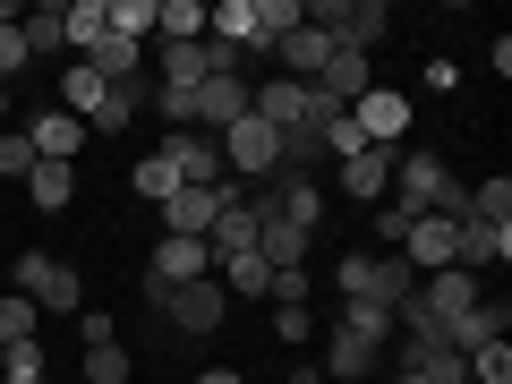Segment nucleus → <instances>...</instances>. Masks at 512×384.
I'll list each match as a JSON object with an SVG mask.
<instances>
[{"label": "nucleus", "instance_id": "4468645a", "mask_svg": "<svg viewBox=\"0 0 512 384\" xmlns=\"http://www.w3.org/2000/svg\"><path fill=\"white\" fill-rule=\"evenodd\" d=\"M26 146H35V163H77L86 120H69L60 103H43V111H26Z\"/></svg>", "mask_w": 512, "mask_h": 384}, {"label": "nucleus", "instance_id": "6ab92c4d", "mask_svg": "<svg viewBox=\"0 0 512 384\" xmlns=\"http://www.w3.org/2000/svg\"><path fill=\"white\" fill-rule=\"evenodd\" d=\"M376 367H384V350H367L359 333H342V325H333V342H325V376H333V384H367Z\"/></svg>", "mask_w": 512, "mask_h": 384}, {"label": "nucleus", "instance_id": "5701e85b", "mask_svg": "<svg viewBox=\"0 0 512 384\" xmlns=\"http://www.w3.org/2000/svg\"><path fill=\"white\" fill-rule=\"evenodd\" d=\"M26 197H35L43 214H60V205L77 197V163H35V171H26Z\"/></svg>", "mask_w": 512, "mask_h": 384}, {"label": "nucleus", "instance_id": "72a5a7b5", "mask_svg": "<svg viewBox=\"0 0 512 384\" xmlns=\"http://www.w3.org/2000/svg\"><path fill=\"white\" fill-rule=\"evenodd\" d=\"M410 222H419V214H402L393 197H384V205H367V239H384V256L402 248V231H410Z\"/></svg>", "mask_w": 512, "mask_h": 384}, {"label": "nucleus", "instance_id": "c756f323", "mask_svg": "<svg viewBox=\"0 0 512 384\" xmlns=\"http://www.w3.org/2000/svg\"><path fill=\"white\" fill-rule=\"evenodd\" d=\"M256 26H265V52H274L291 26H308V0H256Z\"/></svg>", "mask_w": 512, "mask_h": 384}, {"label": "nucleus", "instance_id": "58836bf2", "mask_svg": "<svg viewBox=\"0 0 512 384\" xmlns=\"http://www.w3.org/2000/svg\"><path fill=\"white\" fill-rule=\"evenodd\" d=\"M265 299H274V308H308V274H274V291H265Z\"/></svg>", "mask_w": 512, "mask_h": 384}, {"label": "nucleus", "instance_id": "79ce46f5", "mask_svg": "<svg viewBox=\"0 0 512 384\" xmlns=\"http://www.w3.org/2000/svg\"><path fill=\"white\" fill-rule=\"evenodd\" d=\"M197 384H239V376H231V367H205V376H197Z\"/></svg>", "mask_w": 512, "mask_h": 384}, {"label": "nucleus", "instance_id": "a18cd8bd", "mask_svg": "<svg viewBox=\"0 0 512 384\" xmlns=\"http://www.w3.org/2000/svg\"><path fill=\"white\" fill-rule=\"evenodd\" d=\"M0 18H18V9H9V0H0Z\"/></svg>", "mask_w": 512, "mask_h": 384}, {"label": "nucleus", "instance_id": "20e7f679", "mask_svg": "<svg viewBox=\"0 0 512 384\" xmlns=\"http://www.w3.org/2000/svg\"><path fill=\"white\" fill-rule=\"evenodd\" d=\"M214 146H222V171H239V180H274V171H282V137L256 120V111L239 128H222Z\"/></svg>", "mask_w": 512, "mask_h": 384}, {"label": "nucleus", "instance_id": "2eb2a0df", "mask_svg": "<svg viewBox=\"0 0 512 384\" xmlns=\"http://www.w3.org/2000/svg\"><path fill=\"white\" fill-rule=\"evenodd\" d=\"M504 333H512V299H478L470 316H453V325H444V350H461V359H470V350L504 342Z\"/></svg>", "mask_w": 512, "mask_h": 384}, {"label": "nucleus", "instance_id": "aec40b11", "mask_svg": "<svg viewBox=\"0 0 512 384\" xmlns=\"http://www.w3.org/2000/svg\"><path fill=\"white\" fill-rule=\"evenodd\" d=\"M274 52H282V77H299V86H316V69L333 60V43L316 35V26H291V35H282Z\"/></svg>", "mask_w": 512, "mask_h": 384}, {"label": "nucleus", "instance_id": "e433bc0d", "mask_svg": "<svg viewBox=\"0 0 512 384\" xmlns=\"http://www.w3.org/2000/svg\"><path fill=\"white\" fill-rule=\"evenodd\" d=\"M35 171V146H26V128H0V180H26Z\"/></svg>", "mask_w": 512, "mask_h": 384}, {"label": "nucleus", "instance_id": "0eeeda50", "mask_svg": "<svg viewBox=\"0 0 512 384\" xmlns=\"http://www.w3.org/2000/svg\"><path fill=\"white\" fill-rule=\"evenodd\" d=\"M393 163H402V146H359V154H342V163H333V188H342L350 205H384Z\"/></svg>", "mask_w": 512, "mask_h": 384}, {"label": "nucleus", "instance_id": "f03ea898", "mask_svg": "<svg viewBox=\"0 0 512 384\" xmlns=\"http://www.w3.org/2000/svg\"><path fill=\"white\" fill-rule=\"evenodd\" d=\"M146 308L154 316H171V333H188V342H205V333L231 316V299H222V282L205 274V282H180V291H146Z\"/></svg>", "mask_w": 512, "mask_h": 384}, {"label": "nucleus", "instance_id": "393cba45", "mask_svg": "<svg viewBox=\"0 0 512 384\" xmlns=\"http://www.w3.org/2000/svg\"><path fill=\"white\" fill-rule=\"evenodd\" d=\"M18 35H26V60L69 52V26H60V9H26V18H18Z\"/></svg>", "mask_w": 512, "mask_h": 384}, {"label": "nucleus", "instance_id": "c03bdc74", "mask_svg": "<svg viewBox=\"0 0 512 384\" xmlns=\"http://www.w3.org/2000/svg\"><path fill=\"white\" fill-rule=\"evenodd\" d=\"M0 120H9V86H0Z\"/></svg>", "mask_w": 512, "mask_h": 384}, {"label": "nucleus", "instance_id": "4be33fe9", "mask_svg": "<svg viewBox=\"0 0 512 384\" xmlns=\"http://www.w3.org/2000/svg\"><path fill=\"white\" fill-rule=\"evenodd\" d=\"M154 43H205V0H154Z\"/></svg>", "mask_w": 512, "mask_h": 384}, {"label": "nucleus", "instance_id": "cd10ccee", "mask_svg": "<svg viewBox=\"0 0 512 384\" xmlns=\"http://www.w3.org/2000/svg\"><path fill=\"white\" fill-rule=\"evenodd\" d=\"M342 333H359L367 350L393 342V308H367V299H342Z\"/></svg>", "mask_w": 512, "mask_h": 384}, {"label": "nucleus", "instance_id": "7ed1b4c3", "mask_svg": "<svg viewBox=\"0 0 512 384\" xmlns=\"http://www.w3.org/2000/svg\"><path fill=\"white\" fill-rule=\"evenodd\" d=\"M18 291L35 299L43 316H77V308H86V282H77V265H60V256H43V248L18 256Z\"/></svg>", "mask_w": 512, "mask_h": 384}, {"label": "nucleus", "instance_id": "f8f14e48", "mask_svg": "<svg viewBox=\"0 0 512 384\" xmlns=\"http://www.w3.org/2000/svg\"><path fill=\"white\" fill-rule=\"evenodd\" d=\"M222 205H239V180H222V188H180V197L163 205V231H171V239H205Z\"/></svg>", "mask_w": 512, "mask_h": 384}, {"label": "nucleus", "instance_id": "dca6fc26", "mask_svg": "<svg viewBox=\"0 0 512 384\" xmlns=\"http://www.w3.org/2000/svg\"><path fill=\"white\" fill-rule=\"evenodd\" d=\"M504 256H512V222H461V248H453L461 274H487V265H504Z\"/></svg>", "mask_w": 512, "mask_h": 384}, {"label": "nucleus", "instance_id": "b1692460", "mask_svg": "<svg viewBox=\"0 0 512 384\" xmlns=\"http://www.w3.org/2000/svg\"><path fill=\"white\" fill-rule=\"evenodd\" d=\"M103 35H120V43H154V0H103Z\"/></svg>", "mask_w": 512, "mask_h": 384}, {"label": "nucleus", "instance_id": "a878e982", "mask_svg": "<svg viewBox=\"0 0 512 384\" xmlns=\"http://www.w3.org/2000/svg\"><path fill=\"white\" fill-rule=\"evenodd\" d=\"M103 77L86 69V60H69V77H60V111H69V120H94V103H103Z\"/></svg>", "mask_w": 512, "mask_h": 384}, {"label": "nucleus", "instance_id": "f257e3e1", "mask_svg": "<svg viewBox=\"0 0 512 384\" xmlns=\"http://www.w3.org/2000/svg\"><path fill=\"white\" fill-rule=\"evenodd\" d=\"M333 282H342V299H367V308H402L419 291V274H410L402 256H367V248H350L333 265Z\"/></svg>", "mask_w": 512, "mask_h": 384}, {"label": "nucleus", "instance_id": "ddd939ff", "mask_svg": "<svg viewBox=\"0 0 512 384\" xmlns=\"http://www.w3.org/2000/svg\"><path fill=\"white\" fill-rule=\"evenodd\" d=\"M410 299H419V308L436 316V325H453V316H470V308H478L487 291H478V274H461V265H444V274H419V291H410Z\"/></svg>", "mask_w": 512, "mask_h": 384}, {"label": "nucleus", "instance_id": "c9c22d12", "mask_svg": "<svg viewBox=\"0 0 512 384\" xmlns=\"http://www.w3.org/2000/svg\"><path fill=\"white\" fill-rule=\"evenodd\" d=\"M0 384H43V342H9V359H0Z\"/></svg>", "mask_w": 512, "mask_h": 384}, {"label": "nucleus", "instance_id": "f3484780", "mask_svg": "<svg viewBox=\"0 0 512 384\" xmlns=\"http://www.w3.org/2000/svg\"><path fill=\"white\" fill-rule=\"evenodd\" d=\"M77 60H86L103 86H128V77H146V43H120V35H94Z\"/></svg>", "mask_w": 512, "mask_h": 384}, {"label": "nucleus", "instance_id": "a211bd4d", "mask_svg": "<svg viewBox=\"0 0 512 384\" xmlns=\"http://www.w3.org/2000/svg\"><path fill=\"white\" fill-rule=\"evenodd\" d=\"M367 86H376V77H367V52H342V43H333V60H325V69H316V94H333V103H359V94Z\"/></svg>", "mask_w": 512, "mask_h": 384}, {"label": "nucleus", "instance_id": "7c9ffc66", "mask_svg": "<svg viewBox=\"0 0 512 384\" xmlns=\"http://www.w3.org/2000/svg\"><path fill=\"white\" fill-rule=\"evenodd\" d=\"M470 222H512V180H504V171L470 188Z\"/></svg>", "mask_w": 512, "mask_h": 384}, {"label": "nucleus", "instance_id": "423d86ee", "mask_svg": "<svg viewBox=\"0 0 512 384\" xmlns=\"http://www.w3.org/2000/svg\"><path fill=\"white\" fill-rule=\"evenodd\" d=\"M248 214H274V222H291V231H316V222H325V188L299 180V171H274V188L248 197Z\"/></svg>", "mask_w": 512, "mask_h": 384}, {"label": "nucleus", "instance_id": "c85d7f7f", "mask_svg": "<svg viewBox=\"0 0 512 384\" xmlns=\"http://www.w3.org/2000/svg\"><path fill=\"white\" fill-rule=\"evenodd\" d=\"M35 325H43V308H35L26 291L0 299V350H9V342H35Z\"/></svg>", "mask_w": 512, "mask_h": 384}, {"label": "nucleus", "instance_id": "a19ab883", "mask_svg": "<svg viewBox=\"0 0 512 384\" xmlns=\"http://www.w3.org/2000/svg\"><path fill=\"white\" fill-rule=\"evenodd\" d=\"M274 333L299 350V342H308V308H274Z\"/></svg>", "mask_w": 512, "mask_h": 384}, {"label": "nucleus", "instance_id": "6e6552de", "mask_svg": "<svg viewBox=\"0 0 512 384\" xmlns=\"http://www.w3.org/2000/svg\"><path fill=\"white\" fill-rule=\"evenodd\" d=\"M163 163L180 171V188H222L231 171H222V146L205 137V128H171L163 137Z\"/></svg>", "mask_w": 512, "mask_h": 384}, {"label": "nucleus", "instance_id": "39448f33", "mask_svg": "<svg viewBox=\"0 0 512 384\" xmlns=\"http://www.w3.org/2000/svg\"><path fill=\"white\" fill-rule=\"evenodd\" d=\"M350 120V137H359V146H402L410 137V94H393V86H367L359 103L342 111Z\"/></svg>", "mask_w": 512, "mask_h": 384}, {"label": "nucleus", "instance_id": "bb28decb", "mask_svg": "<svg viewBox=\"0 0 512 384\" xmlns=\"http://www.w3.org/2000/svg\"><path fill=\"white\" fill-rule=\"evenodd\" d=\"M128 188H137V197H146V205H171V197H180V171H171V163H163V146H154L146 163L128 171Z\"/></svg>", "mask_w": 512, "mask_h": 384}, {"label": "nucleus", "instance_id": "9d476101", "mask_svg": "<svg viewBox=\"0 0 512 384\" xmlns=\"http://www.w3.org/2000/svg\"><path fill=\"white\" fill-rule=\"evenodd\" d=\"M453 248H461V222H444V214H419V222L402 231V248H393V256H402L410 274H444V265H453Z\"/></svg>", "mask_w": 512, "mask_h": 384}, {"label": "nucleus", "instance_id": "2f4dec72", "mask_svg": "<svg viewBox=\"0 0 512 384\" xmlns=\"http://www.w3.org/2000/svg\"><path fill=\"white\" fill-rule=\"evenodd\" d=\"M60 26H69V52H86L103 35V0H60Z\"/></svg>", "mask_w": 512, "mask_h": 384}, {"label": "nucleus", "instance_id": "37998d69", "mask_svg": "<svg viewBox=\"0 0 512 384\" xmlns=\"http://www.w3.org/2000/svg\"><path fill=\"white\" fill-rule=\"evenodd\" d=\"M384 384H427V376H402V367H393V376H384Z\"/></svg>", "mask_w": 512, "mask_h": 384}, {"label": "nucleus", "instance_id": "ea45409f", "mask_svg": "<svg viewBox=\"0 0 512 384\" xmlns=\"http://www.w3.org/2000/svg\"><path fill=\"white\" fill-rule=\"evenodd\" d=\"M77 333H86V350H103V342H120V333H111V316H103V308H77Z\"/></svg>", "mask_w": 512, "mask_h": 384}, {"label": "nucleus", "instance_id": "473e14b6", "mask_svg": "<svg viewBox=\"0 0 512 384\" xmlns=\"http://www.w3.org/2000/svg\"><path fill=\"white\" fill-rule=\"evenodd\" d=\"M137 376V359H128L120 342H103V350H86V384H128Z\"/></svg>", "mask_w": 512, "mask_h": 384}, {"label": "nucleus", "instance_id": "412c9836", "mask_svg": "<svg viewBox=\"0 0 512 384\" xmlns=\"http://www.w3.org/2000/svg\"><path fill=\"white\" fill-rule=\"evenodd\" d=\"M205 248H214V265H222V256H248V248H256V214H248V197H239V205H222V214H214Z\"/></svg>", "mask_w": 512, "mask_h": 384}, {"label": "nucleus", "instance_id": "4c0bfd02", "mask_svg": "<svg viewBox=\"0 0 512 384\" xmlns=\"http://www.w3.org/2000/svg\"><path fill=\"white\" fill-rule=\"evenodd\" d=\"M9 77H26V35H18V18H0V86Z\"/></svg>", "mask_w": 512, "mask_h": 384}, {"label": "nucleus", "instance_id": "f704fd0d", "mask_svg": "<svg viewBox=\"0 0 512 384\" xmlns=\"http://www.w3.org/2000/svg\"><path fill=\"white\" fill-rule=\"evenodd\" d=\"M470 384H512V342H487V350H470Z\"/></svg>", "mask_w": 512, "mask_h": 384}, {"label": "nucleus", "instance_id": "9b49d317", "mask_svg": "<svg viewBox=\"0 0 512 384\" xmlns=\"http://www.w3.org/2000/svg\"><path fill=\"white\" fill-rule=\"evenodd\" d=\"M239 120H248V77H239V69H214V77L197 86V120H188V128L222 137V128H239Z\"/></svg>", "mask_w": 512, "mask_h": 384}, {"label": "nucleus", "instance_id": "1a4fd4ad", "mask_svg": "<svg viewBox=\"0 0 512 384\" xmlns=\"http://www.w3.org/2000/svg\"><path fill=\"white\" fill-rule=\"evenodd\" d=\"M214 274V248L205 239H154V265H146V291H180V282H205Z\"/></svg>", "mask_w": 512, "mask_h": 384}]
</instances>
